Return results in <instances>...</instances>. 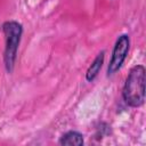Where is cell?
I'll return each mask as SVG.
<instances>
[{"instance_id": "cell-1", "label": "cell", "mask_w": 146, "mask_h": 146, "mask_svg": "<svg viewBox=\"0 0 146 146\" xmlns=\"http://www.w3.org/2000/svg\"><path fill=\"white\" fill-rule=\"evenodd\" d=\"M122 96L131 107H139L145 100V68L143 65L133 66L123 86Z\"/></svg>"}, {"instance_id": "cell-2", "label": "cell", "mask_w": 146, "mask_h": 146, "mask_svg": "<svg viewBox=\"0 0 146 146\" xmlns=\"http://www.w3.org/2000/svg\"><path fill=\"white\" fill-rule=\"evenodd\" d=\"M2 32L5 34L6 47H5V66L8 73H11L14 70L15 60L17 57V49L21 41L23 27L16 21H7L2 24Z\"/></svg>"}, {"instance_id": "cell-3", "label": "cell", "mask_w": 146, "mask_h": 146, "mask_svg": "<svg viewBox=\"0 0 146 146\" xmlns=\"http://www.w3.org/2000/svg\"><path fill=\"white\" fill-rule=\"evenodd\" d=\"M129 46H130V39L127 34H122L117 38L113 51H112V57L107 67V75H113L116 71H119L128 55L129 51Z\"/></svg>"}, {"instance_id": "cell-4", "label": "cell", "mask_w": 146, "mask_h": 146, "mask_svg": "<svg viewBox=\"0 0 146 146\" xmlns=\"http://www.w3.org/2000/svg\"><path fill=\"white\" fill-rule=\"evenodd\" d=\"M104 57H105V52L102 51L98 54V56L95 58V60L92 62V64L89 66L87 73H86V79L87 81L91 82L95 80V78L98 75L102 66H103V63H104Z\"/></svg>"}, {"instance_id": "cell-5", "label": "cell", "mask_w": 146, "mask_h": 146, "mask_svg": "<svg viewBox=\"0 0 146 146\" xmlns=\"http://www.w3.org/2000/svg\"><path fill=\"white\" fill-rule=\"evenodd\" d=\"M60 145H75L80 146L83 144V136L78 131H68L64 133L59 139Z\"/></svg>"}]
</instances>
